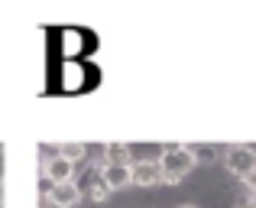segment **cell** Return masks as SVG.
<instances>
[{"label":"cell","instance_id":"1","mask_svg":"<svg viewBox=\"0 0 256 208\" xmlns=\"http://www.w3.org/2000/svg\"><path fill=\"white\" fill-rule=\"evenodd\" d=\"M159 166H162V179L166 185H178L188 172L198 166V159L188 153V146H178V143H169L159 156Z\"/></svg>","mask_w":256,"mask_h":208},{"label":"cell","instance_id":"2","mask_svg":"<svg viewBox=\"0 0 256 208\" xmlns=\"http://www.w3.org/2000/svg\"><path fill=\"white\" fill-rule=\"evenodd\" d=\"M224 166L230 176L237 179H250L256 172V150L246 143H237V146H227L224 150Z\"/></svg>","mask_w":256,"mask_h":208},{"label":"cell","instance_id":"3","mask_svg":"<svg viewBox=\"0 0 256 208\" xmlns=\"http://www.w3.org/2000/svg\"><path fill=\"white\" fill-rule=\"evenodd\" d=\"M133 185H140V189L166 185V179H162V166H159V159H136V163H133Z\"/></svg>","mask_w":256,"mask_h":208},{"label":"cell","instance_id":"4","mask_svg":"<svg viewBox=\"0 0 256 208\" xmlns=\"http://www.w3.org/2000/svg\"><path fill=\"white\" fill-rule=\"evenodd\" d=\"M46 195H49V202L56 208H75L82 202V189H78V182L72 179V182H58V185H49L46 189Z\"/></svg>","mask_w":256,"mask_h":208},{"label":"cell","instance_id":"5","mask_svg":"<svg viewBox=\"0 0 256 208\" xmlns=\"http://www.w3.org/2000/svg\"><path fill=\"white\" fill-rule=\"evenodd\" d=\"M42 172H46V182L49 185H58V182H72V176H75V163L72 159H65V156H49L46 159V166H42Z\"/></svg>","mask_w":256,"mask_h":208},{"label":"cell","instance_id":"6","mask_svg":"<svg viewBox=\"0 0 256 208\" xmlns=\"http://www.w3.org/2000/svg\"><path fill=\"white\" fill-rule=\"evenodd\" d=\"M100 179H104L107 189H126V185H133V166H107L104 163Z\"/></svg>","mask_w":256,"mask_h":208},{"label":"cell","instance_id":"7","mask_svg":"<svg viewBox=\"0 0 256 208\" xmlns=\"http://www.w3.org/2000/svg\"><path fill=\"white\" fill-rule=\"evenodd\" d=\"M104 163L107 166H133V153L126 143L114 140V143H104Z\"/></svg>","mask_w":256,"mask_h":208},{"label":"cell","instance_id":"8","mask_svg":"<svg viewBox=\"0 0 256 208\" xmlns=\"http://www.w3.org/2000/svg\"><path fill=\"white\" fill-rule=\"evenodd\" d=\"M188 153H192L198 163H211V159L218 156V150H214L211 143H188Z\"/></svg>","mask_w":256,"mask_h":208},{"label":"cell","instance_id":"9","mask_svg":"<svg viewBox=\"0 0 256 208\" xmlns=\"http://www.w3.org/2000/svg\"><path fill=\"white\" fill-rule=\"evenodd\" d=\"M58 156H65V159H72V163H78V159L88 156V146H84V143H62V146H58Z\"/></svg>","mask_w":256,"mask_h":208},{"label":"cell","instance_id":"10","mask_svg":"<svg viewBox=\"0 0 256 208\" xmlns=\"http://www.w3.org/2000/svg\"><path fill=\"white\" fill-rule=\"evenodd\" d=\"M244 182H246V189H250V195L256 198V172H253V176H250V179H244Z\"/></svg>","mask_w":256,"mask_h":208},{"label":"cell","instance_id":"11","mask_svg":"<svg viewBox=\"0 0 256 208\" xmlns=\"http://www.w3.org/2000/svg\"><path fill=\"white\" fill-rule=\"evenodd\" d=\"M234 208H256V198L250 195V198H244V202H237V205H234Z\"/></svg>","mask_w":256,"mask_h":208},{"label":"cell","instance_id":"12","mask_svg":"<svg viewBox=\"0 0 256 208\" xmlns=\"http://www.w3.org/2000/svg\"><path fill=\"white\" fill-rule=\"evenodd\" d=\"M4 169H6V163H4V156H0V182H4Z\"/></svg>","mask_w":256,"mask_h":208},{"label":"cell","instance_id":"13","mask_svg":"<svg viewBox=\"0 0 256 208\" xmlns=\"http://www.w3.org/2000/svg\"><path fill=\"white\" fill-rule=\"evenodd\" d=\"M178 208H194V205H178Z\"/></svg>","mask_w":256,"mask_h":208}]
</instances>
